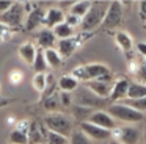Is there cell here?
<instances>
[{
	"instance_id": "6da1fadb",
	"label": "cell",
	"mask_w": 146,
	"mask_h": 144,
	"mask_svg": "<svg viewBox=\"0 0 146 144\" xmlns=\"http://www.w3.org/2000/svg\"><path fill=\"white\" fill-rule=\"evenodd\" d=\"M105 111L115 119V121H121L124 124H138L141 121H146V116L138 113L137 110L130 108L129 105H126L124 102H116L110 103L107 106Z\"/></svg>"
},
{
	"instance_id": "7a4b0ae2",
	"label": "cell",
	"mask_w": 146,
	"mask_h": 144,
	"mask_svg": "<svg viewBox=\"0 0 146 144\" xmlns=\"http://www.w3.org/2000/svg\"><path fill=\"white\" fill-rule=\"evenodd\" d=\"M42 124L46 125L49 131H54V133H60L63 136H71L74 130V121L72 118L63 114V113H49L44 116L42 119Z\"/></svg>"
},
{
	"instance_id": "3957f363",
	"label": "cell",
	"mask_w": 146,
	"mask_h": 144,
	"mask_svg": "<svg viewBox=\"0 0 146 144\" xmlns=\"http://www.w3.org/2000/svg\"><path fill=\"white\" fill-rule=\"evenodd\" d=\"M107 8H108V2H91L90 11L82 19L80 30L83 33H88V31H93L94 28L101 27L102 20L105 17V13H107Z\"/></svg>"
},
{
	"instance_id": "277c9868",
	"label": "cell",
	"mask_w": 146,
	"mask_h": 144,
	"mask_svg": "<svg viewBox=\"0 0 146 144\" xmlns=\"http://www.w3.org/2000/svg\"><path fill=\"white\" fill-rule=\"evenodd\" d=\"M74 103L98 111L99 108H107V106L110 105V100L102 99V97H98L94 92H91L86 86H79L77 91H76V96H74Z\"/></svg>"
},
{
	"instance_id": "5b68a950",
	"label": "cell",
	"mask_w": 146,
	"mask_h": 144,
	"mask_svg": "<svg viewBox=\"0 0 146 144\" xmlns=\"http://www.w3.org/2000/svg\"><path fill=\"white\" fill-rule=\"evenodd\" d=\"M123 16H124V8H123V2H108V8L105 13V17L102 20V28L105 30H111V28H116L121 25L123 22Z\"/></svg>"
},
{
	"instance_id": "8992f818",
	"label": "cell",
	"mask_w": 146,
	"mask_h": 144,
	"mask_svg": "<svg viewBox=\"0 0 146 144\" xmlns=\"http://www.w3.org/2000/svg\"><path fill=\"white\" fill-rule=\"evenodd\" d=\"M25 16L27 14H25V11H24L22 2H14L13 6H11L7 13H3V14H2L0 22H2V24H5L7 27H10L11 30H14V28L21 27V25L24 24Z\"/></svg>"
},
{
	"instance_id": "52a82bcc",
	"label": "cell",
	"mask_w": 146,
	"mask_h": 144,
	"mask_svg": "<svg viewBox=\"0 0 146 144\" xmlns=\"http://www.w3.org/2000/svg\"><path fill=\"white\" fill-rule=\"evenodd\" d=\"M85 39H86V34L82 31L80 34H76V36L69 38V39L57 41V47H55V49L58 50V53L61 55V58L66 59V58H69V56L72 55V53L76 52L80 46H82V42Z\"/></svg>"
},
{
	"instance_id": "ba28073f",
	"label": "cell",
	"mask_w": 146,
	"mask_h": 144,
	"mask_svg": "<svg viewBox=\"0 0 146 144\" xmlns=\"http://www.w3.org/2000/svg\"><path fill=\"white\" fill-rule=\"evenodd\" d=\"M86 71V77L90 80H102V81H113L111 80V71L108 66L102 64V63H90V64H83Z\"/></svg>"
},
{
	"instance_id": "9c48e42d",
	"label": "cell",
	"mask_w": 146,
	"mask_h": 144,
	"mask_svg": "<svg viewBox=\"0 0 146 144\" xmlns=\"http://www.w3.org/2000/svg\"><path fill=\"white\" fill-rule=\"evenodd\" d=\"M129 86H130V80L126 77H119L116 80H113L111 85V91H110V103H116V102H124L127 99V92H129Z\"/></svg>"
},
{
	"instance_id": "30bf717a",
	"label": "cell",
	"mask_w": 146,
	"mask_h": 144,
	"mask_svg": "<svg viewBox=\"0 0 146 144\" xmlns=\"http://www.w3.org/2000/svg\"><path fill=\"white\" fill-rule=\"evenodd\" d=\"M79 128L90 138L91 141H108L111 139V131L105 130L102 127H98V125L91 124V122H82L79 124Z\"/></svg>"
},
{
	"instance_id": "8fae6325",
	"label": "cell",
	"mask_w": 146,
	"mask_h": 144,
	"mask_svg": "<svg viewBox=\"0 0 146 144\" xmlns=\"http://www.w3.org/2000/svg\"><path fill=\"white\" fill-rule=\"evenodd\" d=\"M88 122H91V124L98 125V127H102L105 128V130H115V128L118 127V122L115 121L113 118H111L110 114H108L107 111H104V110H98V111H93V114L90 116Z\"/></svg>"
},
{
	"instance_id": "7c38bea8",
	"label": "cell",
	"mask_w": 146,
	"mask_h": 144,
	"mask_svg": "<svg viewBox=\"0 0 146 144\" xmlns=\"http://www.w3.org/2000/svg\"><path fill=\"white\" fill-rule=\"evenodd\" d=\"M49 130L42 122L38 121H30V128H29V144H46Z\"/></svg>"
},
{
	"instance_id": "4fadbf2b",
	"label": "cell",
	"mask_w": 146,
	"mask_h": 144,
	"mask_svg": "<svg viewBox=\"0 0 146 144\" xmlns=\"http://www.w3.org/2000/svg\"><path fill=\"white\" fill-rule=\"evenodd\" d=\"M64 11H61L58 6H52V8L46 9V14H44V20H42V27L49 28V30H54L57 25L63 24L64 22Z\"/></svg>"
},
{
	"instance_id": "5bb4252c",
	"label": "cell",
	"mask_w": 146,
	"mask_h": 144,
	"mask_svg": "<svg viewBox=\"0 0 146 144\" xmlns=\"http://www.w3.org/2000/svg\"><path fill=\"white\" fill-rule=\"evenodd\" d=\"M141 139V130L135 125H123L119 127L118 141L123 144H138Z\"/></svg>"
},
{
	"instance_id": "9a60e30c",
	"label": "cell",
	"mask_w": 146,
	"mask_h": 144,
	"mask_svg": "<svg viewBox=\"0 0 146 144\" xmlns=\"http://www.w3.org/2000/svg\"><path fill=\"white\" fill-rule=\"evenodd\" d=\"M57 46V38H55L54 31L49 28H41L36 34V47L42 50L47 49H55Z\"/></svg>"
},
{
	"instance_id": "2e32d148",
	"label": "cell",
	"mask_w": 146,
	"mask_h": 144,
	"mask_svg": "<svg viewBox=\"0 0 146 144\" xmlns=\"http://www.w3.org/2000/svg\"><path fill=\"white\" fill-rule=\"evenodd\" d=\"M111 85H113V81L90 80V81H86V83H85V86L88 88L91 92H94L98 97L108 99V97H110V91H111Z\"/></svg>"
},
{
	"instance_id": "e0dca14e",
	"label": "cell",
	"mask_w": 146,
	"mask_h": 144,
	"mask_svg": "<svg viewBox=\"0 0 146 144\" xmlns=\"http://www.w3.org/2000/svg\"><path fill=\"white\" fill-rule=\"evenodd\" d=\"M17 53H19V56L22 58V61L25 63V64L33 66V61H35L36 53H38V47H36V44L32 42V41H25V42H22L19 46Z\"/></svg>"
},
{
	"instance_id": "ac0fdd59",
	"label": "cell",
	"mask_w": 146,
	"mask_h": 144,
	"mask_svg": "<svg viewBox=\"0 0 146 144\" xmlns=\"http://www.w3.org/2000/svg\"><path fill=\"white\" fill-rule=\"evenodd\" d=\"M44 14H46V9L44 8H38L35 9L33 13L25 16V20H24V28L27 31H33L36 30L38 27L42 25V20H44Z\"/></svg>"
},
{
	"instance_id": "d6986e66",
	"label": "cell",
	"mask_w": 146,
	"mask_h": 144,
	"mask_svg": "<svg viewBox=\"0 0 146 144\" xmlns=\"http://www.w3.org/2000/svg\"><path fill=\"white\" fill-rule=\"evenodd\" d=\"M57 85H58V89H60L61 92H74V91H77V88L80 86L79 81L74 77H71V74L69 75H61L57 80Z\"/></svg>"
},
{
	"instance_id": "ffe728a7",
	"label": "cell",
	"mask_w": 146,
	"mask_h": 144,
	"mask_svg": "<svg viewBox=\"0 0 146 144\" xmlns=\"http://www.w3.org/2000/svg\"><path fill=\"white\" fill-rule=\"evenodd\" d=\"M93 111L94 110H90V108H85V106H80L74 103L71 106V118H72V121H77L79 124H82V122L88 121L90 116L93 114Z\"/></svg>"
},
{
	"instance_id": "44dd1931",
	"label": "cell",
	"mask_w": 146,
	"mask_h": 144,
	"mask_svg": "<svg viewBox=\"0 0 146 144\" xmlns=\"http://www.w3.org/2000/svg\"><path fill=\"white\" fill-rule=\"evenodd\" d=\"M115 41H116L118 47H119L123 52H126V53L132 52V49H133V39H132V36H130L127 31H118V33L115 34Z\"/></svg>"
},
{
	"instance_id": "7402d4cb",
	"label": "cell",
	"mask_w": 146,
	"mask_h": 144,
	"mask_svg": "<svg viewBox=\"0 0 146 144\" xmlns=\"http://www.w3.org/2000/svg\"><path fill=\"white\" fill-rule=\"evenodd\" d=\"M44 56H46V61L49 64V69H58L61 67L64 59L61 58V55L58 53L57 49H47L44 50Z\"/></svg>"
},
{
	"instance_id": "603a6c76",
	"label": "cell",
	"mask_w": 146,
	"mask_h": 144,
	"mask_svg": "<svg viewBox=\"0 0 146 144\" xmlns=\"http://www.w3.org/2000/svg\"><path fill=\"white\" fill-rule=\"evenodd\" d=\"M33 71L35 74H49V64L46 61V56H44V50L42 49H38V53H36V58L33 61Z\"/></svg>"
},
{
	"instance_id": "cb8c5ba5",
	"label": "cell",
	"mask_w": 146,
	"mask_h": 144,
	"mask_svg": "<svg viewBox=\"0 0 146 144\" xmlns=\"http://www.w3.org/2000/svg\"><path fill=\"white\" fill-rule=\"evenodd\" d=\"M146 97V85L140 81H130L129 92H127V100H135V99H143Z\"/></svg>"
},
{
	"instance_id": "d4e9b609",
	"label": "cell",
	"mask_w": 146,
	"mask_h": 144,
	"mask_svg": "<svg viewBox=\"0 0 146 144\" xmlns=\"http://www.w3.org/2000/svg\"><path fill=\"white\" fill-rule=\"evenodd\" d=\"M90 8H91V2H88V0H80V2L74 3L72 8H71L68 13L77 16V17H80V19H83L86 16V13L90 11Z\"/></svg>"
},
{
	"instance_id": "484cf974",
	"label": "cell",
	"mask_w": 146,
	"mask_h": 144,
	"mask_svg": "<svg viewBox=\"0 0 146 144\" xmlns=\"http://www.w3.org/2000/svg\"><path fill=\"white\" fill-rule=\"evenodd\" d=\"M52 31H54L55 38H57L58 41H61V39H69V38L76 36V33H74V28L69 27L66 22H63V24L57 25V27H55Z\"/></svg>"
},
{
	"instance_id": "4316f807",
	"label": "cell",
	"mask_w": 146,
	"mask_h": 144,
	"mask_svg": "<svg viewBox=\"0 0 146 144\" xmlns=\"http://www.w3.org/2000/svg\"><path fill=\"white\" fill-rule=\"evenodd\" d=\"M41 103H42V106H44V110L47 111V114L49 113H58V110L61 108L58 92L54 94V96H50V97H47V99H44V100H41Z\"/></svg>"
},
{
	"instance_id": "83f0119b",
	"label": "cell",
	"mask_w": 146,
	"mask_h": 144,
	"mask_svg": "<svg viewBox=\"0 0 146 144\" xmlns=\"http://www.w3.org/2000/svg\"><path fill=\"white\" fill-rule=\"evenodd\" d=\"M69 144H93V141L80 128H74L69 136Z\"/></svg>"
},
{
	"instance_id": "f1b7e54d",
	"label": "cell",
	"mask_w": 146,
	"mask_h": 144,
	"mask_svg": "<svg viewBox=\"0 0 146 144\" xmlns=\"http://www.w3.org/2000/svg\"><path fill=\"white\" fill-rule=\"evenodd\" d=\"M47 74H35L33 75V80H32V86L35 88L36 92L42 94L46 89V85H47Z\"/></svg>"
},
{
	"instance_id": "f546056e",
	"label": "cell",
	"mask_w": 146,
	"mask_h": 144,
	"mask_svg": "<svg viewBox=\"0 0 146 144\" xmlns=\"http://www.w3.org/2000/svg\"><path fill=\"white\" fill-rule=\"evenodd\" d=\"M10 144H29V135L13 128L10 133Z\"/></svg>"
},
{
	"instance_id": "4dcf8cb0",
	"label": "cell",
	"mask_w": 146,
	"mask_h": 144,
	"mask_svg": "<svg viewBox=\"0 0 146 144\" xmlns=\"http://www.w3.org/2000/svg\"><path fill=\"white\" fill-rule=\"evenodd\" d=\"M124 103L126 105H129L130 108L137 110L138 113H141V114L146 116V97H143V99H135V100H124Z\"/></svg>"
},
{
	"instance_id": "1f68e13d",
	"label": "cell",
	"mask_w": 146,
	"mask_h": 144,
	"mask_svg": "<svg viewBox=\"0 0 146 144\" xmlns=\"http://www.w3.org/2000/svg\"><path fill=\"white\" fill-rule=\"evenodd\" d=\"M46 144H69V138L63 136V135H60V133L49 131L47 138H46Z\"/></svg>"
},
{
	"instance_id": "d6a6232c",
	"label": "cell",
	"mask_w": 146,
	"mask_h": 144,
	"mask_svg": "<svg viewBox=\"0 0 146 144\" xmlns=\"http://www.w3.org/2000/svg\"><path fill=\"white\" fill-rule=\"evenodd\" d=\"M71 77H74L79 83H86V81H88V77H86L85 66H76V67L71 71Z\"/></svg>"
},
{
	"instance_id": "836d02e7",
	"label": "cell",
	"mask_w": 146,
	"mask_h": 144,
	"mask_svg": "<svg viewBox=\"0 0 146 144\" xmlns=\"http://www.w3.org/2000/svg\"><path fill=\"white\" fill-rule=\"evenodd\" d=\"M8 80H10V83L14 85V86L21 85V83H22V80H24L22 71H19V69H11L10 74H8Z\"/></svg>"
},
{
	"instance_id": "e575fe53",
	"label": "cell",
	"mask_w": 146,
	"mask_h": 144,
	"mask_svg": "<svg viewBox=\"0 0 146 144\" xmlns=\"http://www.w3.org/2000/svg\"><path fill=\"white\" fill-rule=\"evenodd\" d=\"M58 97H60V105L64 106V108H71L74 105V96L71 92H58Z\"/></svg>"
},
{
	"instance_id": "d590c367",
	"label": "cell",
	"mask_w": 146,
	"mask_h": 144,
	"mask_svg": "<svg viewBox=\"0 0 146 144\" xmlns=\"http://www.w3.org/2000/svg\"><path fill=\"white\" fill-rule=\"evenodd\" d=\"M137 77H138L140 83L146 85V58H141L138 66V72H137Z\"/></svg>"
},
{
	"instance_id": "8d00e7d4",
	"label": "cell",
	"mask_w": 146,
	"mask_h": 144,
	"mask_svg": "<svg viewBox=\"0 0 146 144\" xmlns=\"http://www.w3.org/2000/svg\"><path fill=\"white\" fill-rule=\"evenodd\" d=\"M64 22H66V24L69 25V27L76 28V27H80V24H82V19L77 17V16H74V14H69V13H66Z\"/></svg>"
},
{
	"instance_id": "74e56055",
	"label": "cell",
	"mask_w": 146,
	"mask_h": 144,
	"mask_svg": "<svg viewBox=\"0 0 146 144\" xmlns=\"http://www.w3.org/2000/svg\"><path fill=\"white\" fill-rule=\"evenodd\" d=\"M14 128L19 131H22V133L29 135V128H30V121L29 119H21V121H17L16 124H14Z\"/></svg>"
},
{
	"instance_id": "f35d334b",
	"label": "cell",
	"mask_w": 146,
	"mask_h": 144,
	"mask_svg": "<svg viewBox=\"0 0 146 144\" xmlns=\"http://www.w3.org/2000/svg\"><path fill=\"white\" fill-rule=\"evenodd\" d=\"M24 5V11H25V14H30V13H33L35 9H38V3L36 2H22Z\"/></svg>"
},
{
	"instance_id": "ab89813d",
	"label": "cell",
	"mask_w": 146,
	"mask_h": 144,
	"mask_svg": "<svg viewBox=\"0 0 146 144\" xmlns=\"http://www.w3.org/2000/svg\"><path fill=\"white\" fill-rule=\"evenodd\" d=\"M14 2H11V0H0V14H3V13H7L8 9L13 6Z\"/></svg>"
},
{
	"instance_id": "60d3db41",
	"label": "cell",
	"mask_w": 146,
	"mask_h": 144,
	"mask_svg": "<svg viewBox=\"0 0 146 144\" xmlns=\"http://www.w3.org/2000/svg\"><path fill=\"white\" fill-rule=\"evenodd\" d=\"M138 66H140V61H137V59H130L129 64H127V67H129V72L130 74H135L138 72Z\"/></svg>"
},
{
	"instance_id": "b9f144b4",
	"label": "cell",
	"mask_w": 146,
	"mask_h": 144,
	"mask_svg": "<svg viewBox=\"0 0 146 144\" xmlns=\"http://www.w3.org/2000/svg\"><path fill=\"white\" fill-rule=\"evenodd\" d=\"M138 13H140L141 20L145 22L146 20V0H141V2L138 3Z\"/></svg>"
},
{
	"instance_id": "7bdbcfd3",
	"label": "cell",
	"mask_w": 146,
	"mask_h": 144,
	"mask_svg": "<svg viewBox=\"0 0 146 144\" xmlns=\"http://www.w3.org/2000/svg\"><path fill=\"white\" fill-rule=\"evenodd\" d=\"M137 52L140 53V55L143 56V58H146V42L145 41H141V42H137Z\"/></svg>"
},
{
	"instance_id": "ee69618b",
	"label": "cell",
	"mask_w": 146,
	"mask_h": 144,
	"mask_svg": "<svg viewBox=\"0 0 146 144\" xmlns=\"http://www.w3.org/2000/svg\"><path fill=\"white\" fill-rule=\"evenodd\" d=\"M74 3L76 2H58V8H60L61 11H63V9H71Z\"/></svg>"
},
{
	"instance_id": "f6af8a7d",
	"label": "cell",
	"mask_w": 146,
	"mask_h": 144,
	"mask_svg": "<svg viewBox=\"0 0 146 144\" xmlns=\"http://www.w3.org/2000/svg\"><path fill=\"white\" fill-rule=\"evenodd\" d=\"M10 103H11V100H10V99H3V97H0V108H2V106L10 105Z\"/></svg>"
},
{
	"instance_id": "bcb514c9",
	"label": "cell",
	"mask_w": 146,
	"mask_h": 144,
	"mask_svg": "<svg viewBox=\"0 0 146 144\" xmlns=\"http://www.w3.org/2000/svg\"><path fill=\"white\" fill-rule=\"evenodd\" d=\"M108 144H123V143H119V141H115V139H111Z\"/></svg>"
},
{
	"instance_id": "7dc6e473",
	"label": "cell",
	"mask_w": 146,
	"mask_h": 144,
	"mask_svg": "<svg viewBox=\"0 0 146 144\" xmlns=\"http://www.w3.org/2000/svg\"><path fill=\"white\" fill-rule=\"evenodd\" d=\"M8 124H14V119L13 118H8Z\"/></svg>"
},
{
	"instance_id": "c3c4849f",
	"label": "cell",
	"mask_w": 146,
	"mask_h": 144,
	"mask_svg": "<svg viewBox=\"0 0 146 144\" xmlns=\"http://www.w3.org/2000/svg\"><path fill=\"white\" fill-rule=\"evenodd\" d=\"M143 24H145V28H146V20H145V22H143Z\"/></svg>"
},
{
	"instance_id": "681fc988",
	"label": "cell",
	"mask_w": 146,
	"mask_h": 144,
	"mask_svg": "<svg viewBox=\"0 0 146 144\" xmlns=\"http://www.w3.org/2000/svg\"><path fill=\"white\" fill-rule=\"evenodd\" d=\"M145 138H146V130H145Z\"/></svg>"
},
{
	"instance_id": "f907efd6",
	"label": "cell",
	"mask_w": 146,
	"mask_h": 144,
	"mask_svg": "<svg viewBox=\"0 0 146 144\" xmlns=\"http://www.w3.org/2000/svg\"><path fill=\"white\" fill-rule=\"evenodd\" d=\"M0 91H2V88H0Z\"/></svg>"
}]
</instances>
